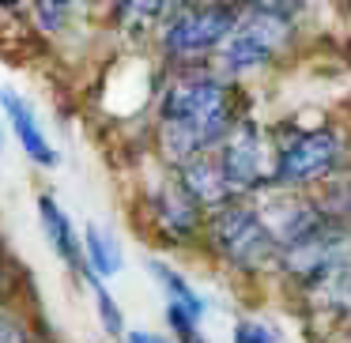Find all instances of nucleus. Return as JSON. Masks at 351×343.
<instances>
[{
    "mask_svg": "<svg viewBox=\"0 0 351 343\" xmlns=\"http://www.w3.org/2000/svg\"><path fill=\"white\" fill-rule=\"evenodd\" d=\"M306 305L321 317H328L332 325H348L351 328V264L328 272L325 279H317L313 287L302 290Z\"/></svg>",
    "mask_w": 351,
    "mask_h": 343,
    "instance_id": "obj_11",
    "label": "nucleus"
},
{
    "mask_svg": "<svg viewBox=\"0 0 351 343\" xmlns=\"http://www.w3.org/2000/svg\"><path fill=\"white\" fill-rule=\"evenodd\" d=\"M215 155H219V166H223V174H227L238 200L261 196V192L272 189L276 144L265 132V125L253 121L250 114H242V121L227 132V140L215 147Z\"/></svg>",
    "mask_w": 351,
    "mask_h": 343,
    "instance_id": "obj_6",
    "label": "nucleus"
},
{
    "mask_svg": "<svg viewBox=\"0 0 351 343\" xmlns=\"http://www.w3.org/2000/svg\"><path fill=\"white\" fill-rule=\"evenodd\" d=\"M276 162H272V189L306 192L351 166V140L336 125H313V129L276 132Z\"/></svg>",
    "mask_w": 351,
    "mask_h": 343,
    "instance_id": "obj_4",
    "label": "nucleus"
},
{
    "mask_svg": "<svg viewBox=\"0 0 351 343\" xmlns=\"http://www.w3.org/2000/svg\"><path fill=\"white\" fill-rule=\"evenodd\" d=\"M0 343H31V332H27L16 317L0 313Z\"/></svg>",
    "mask_w": 351,
    "mask_h": 343,
    "instance_id": "obj_21",
    "label": "nucleus"
},
{
    "mask_svg": "<svg viewBox=\"0 0 351 343\" xmlns=\"http://www.w3.org/2000/svg\"><path fill=\"white\" fill-rule=\"evenodd\" d=\"M242 0H197L178 8L167 23L155 31L159 38V53L174 68H200V64H215L219 49L234 34L238 19H242Z\"/></svg>",
    "mask_w": 351,
    "mask_h": 343,
    "instance_id": "obj_3",
    "label": "nucleus"
},
{
    "mask_svg": "<svg viewBox=\"0 0 351 343\" xmlns=\"http://www.w3.org/2000/svg\"><path fill=\"white\" fill-rule=\"evenodd\" d=\"M147 215H152L155 234H159L167 245L204 242L208 207L185 189V181L178 177V170H170V174L147 192Z\"/></svg>",
    "mask_w": 351,
    "mask_h": 343,
    "instance_id": "obj_7",
    "label": "nucleus"
},
{
    "mask_svg": "<svg viewBox=\"0 0 351 343\" xmlns=\"http://www.w3.org/2000/svg\"><path fill=\"white\" fill-rule=\"evenodd\" d=\"M204 242L234 275L261 279V275L280 272V242H276V230L268 227L257 196L208 212Z\"/></svg>",
    "mask_w": 351,
    "mask_h": 343,
    "instance_id": "obj_2",
    "label": "nucleus"
},
{
    "mask_svg": "<svg viewBox=\"0 0 351 343\" xmlns=\"http://www.w3.org/2000/svg\"><path fill=\"white\" fill-rule=\"evenodd\" d=\"M147 275L155 279V287H159V294L167 298V305H178V309L193 313L197 320H204V317H208V298L200 294V290L189 283V275L178 272V268L170 264V260L152 257V260H147Z\"/></svg>",
    "mask_w": 351,
    "mask_h": 343,
    "instance_id": "obj_12",
    "label": "nucleus"
},
{
    "mask_svg": "<svg viewBox=\"0 0 351 343\" xmlns=\"http://www.w3.org/2000/svg\"><path fill=\"white\" fill-rule=\"evenodd\" d=\"M0 147H4V132H0Z\"/></svg>",
    "mask_w": 351,
    "mask_h": 343,
    "instance_id": "obj_25",
    "label": "nucleus"
},
{
    "mask_svg": "<svg viewBox=\"0 0 351 343\" xmlns=\"http://www.w3.org/2000/svg\"><path fill=\"white\" fill-rule=\"evenodd\" d=\"M121 343H178L174 335H159V332H147V328H129Z\"/></svg>",
    "mask_w": 351,
    "mask_h": 343,
    "instance_id": "obj_22",
    "label": "nucleus"
},
{
    "mask_svg": "<svg viewBox=\"0 0 351 343\" xmlns=\"http://www.w3.org/2000/svg\"><path fill=\"white\" fill-rule=\"evenodd\" d=\"M306 192H310V200L317 204L321 215L351 227V166H343L340 174H332L328 181H321L317 189H306Z\"/></svg>",
    "mask_w": 351,
    "mask_h": 343,
    "instance_id": "obj_15",
    "label": "nucleus"
},
{
    "mask_svg": "<svg viewBox=\"0 0 351 343\" xmlns=\"http://www.w3.org/2000/svg\"><path fill=\"white\" fill-rule=\"evenodd\" d=\"M230 343H287L283 332L265 317H238L230 325Z\"/></svg>",
    "mask_w": 351,
    "mask_h": 343,
    "instance_id": "obj_17",
    "label": "nucleus"
},
{
    "mask_svg": "<svg viewBox=\"0 0 351 343\" xmlns=\"http://www.w3.org/2000/svg\"><path fill=\"white\" fill-rule=\"evenodd\" d=\"M84 257H87V272H95L99 279H114L125 268L121 242L106 227H99V223H87L84 227Z\"/></svg>",
    "mask_w": 351,
    "mask_h": 343,
    "instance_id": "obj_14",
    "label": "nucleus"
},
{
    "mask_svg": "<svg viewBox=\"0 0 351 343\" xmlns=\"http://www.w3.org/2000/svg\"><path fill=\"white\" fill-rule=\"evenodd\" d=\"M167 328H170V335H174L178 343H208V335H204V320H197L193 313H185V309H178V305H167Z\"/></svg>",
    "mask_w": 351,
    "mask_h": 343,
    "instance_id": "obj_18",
    "label": "nucleus"
},
{
    "mask_svg": "<svg viewBox=\"0 0 351 343\" xmlns=\"http://www.w3.org/2000/svg\"><path fill=\"white\" fill-rule=\"evenodd\" d=\"M64 16H69V8H61V4H53V0H34V19H38L42 31L57 34L64 27Z\"/></svg>",
    "mask_w": 351,
    "mask_h": 343,
    "instance_id": "obj_19",
    "label": "nucleus"
},
{
    "mask_svg": "<svg viewBox=\"0 0 351 343\" xmlns=\"http://www.w3.org/2000/svg\"><path fill=\"white\" fill-rule=\"evenodd\" d=\"M84 283L91 287V294H95V313H99L102 332L114 335V340H125V332H129V328H125V313H121V305H117V298L110 294L106 279H99L95 272H87Z\"/></svg>",
    "mask_w": 351,
    "mask_h": 343,
    "instance_id": "obj_16",
    "label": "nucleus"
},
{
    "mask_svg": "<svg viewBox=\"0 0 351 343\" xmlns=\"http://www.w3.org/2000/svg\"><path fill=\"white\" fill-rule=\"evenodd\" d=\"M291 42H295V19L242 8L234 34H230L227 46L215 57V68L227 79H250L257 72H265L268 64L280 61V53H287Z\"/></svg>",
    "mask_w": 351,
    "mask_h": 343,
    "instance_id": "obj_5",
    "label": "nucleus"
},
{
    "mask_svg": "<svg viewBox=\"0 0 351 343\" xmlns=\"http://www.w3.org/2000/svg\"><path fill=\"white\" fill-rule=\"evenodd\" d=\"M53 4H61V8H72V4H80V0H53Z\"/></svg>",
    "mask_w": 351,
    "mask_h": 343,
    "instance_id": "obj_24",
    "label": "nucleus"
},
{
    "mask_svg": "<svg viewBox=\"0 0 351 343\" xmlns=\"http://www.w3.org/2000/svg\"><path fill=\"white\" fill-rule=\"evenodd\" d=\"M174 170H178V177L185 181V189H189L208 212H219V207H227V204L238 200L234 189H230V181H227V174H223L219 155L215 151L197 155V159H189L185 166H174Z\"/></svg>",
    "mask_w": 351,
    "mask_h": 343,
    "instance_id": "obj_10",
    "label": "nucleus"
},
{
    "mask_svg": "<svg viewBox=\"0 0 351 343\" xmlns=\"http://www.w3.org/2000/svg\"><path fill=\"white\" fill-rule=\"evenodd\" d=\"M242 4L257 12H272V16H283V19H295L310 0H242Z\"/></svg>",
    "mask_w": 351,
    "mask_h": 343,
    "instance_id": "obj_20",
    "label": "nucleus"
},
{
    "mask_svg": "<svg viewBox=\"0 0 351 343\" xmlns=\"http://www.w3.org/2000/svg\"><path fill=\"white\" fill-rule=\"evenodd\" d=\"M0 110H4V117H8V125H12V132H16L19 147H23V155L34 162V166L53 170L57 162H61L57 147L49 144V136L42 132L34 106H31V102H27L23 94L16 91V87H4V91H0Z\"/></svg>",
    "mask_w": 351,
    "mask_h": 343,
    "instance_id": "obj_8",
    "label": "nucleus"
},
{
    "mask_svg": "<svg viewBox=\"0 0 351 343\" xmlns=\"http://www.w3.org/2000/svg\"><path fill=\"white\" fill-rule=\"evenodd\" d=\"M0 8H8V12H12V8H19V0H0Z\"/></svg>",
    "mask_w": 351,
    "mask_h": 343,
    "instance_id": "obj_23",
    "label": "nucleus"
},
{
    "mask_svg": "<svg viewBox=\"0 0 351 343\" xmlns=\"http://www.w3.org/2000/svg\"><path fill=\"white\" fill-rule=\"evenodd\" d=\"M185 0H114V23L129 34L140 31H159Z\"/></svg>",
    "mask_w": 351,
    "mask_h": 343,
    "instance_id": "obj_13",
    "label": "nucleus"
},
{
    "mask_svg": "<svg viewBox=\"0 0 351 343\" xmlns=\"http://www.w3.org/2000/svg\"><path fill=\"white\" fill-rule=\"evenodd\" d=\"M242 121L238 79H227L215 64L174 68L162 84L155 136L170 166H185L197 155H208L227 140V132Z\"/></svg>",
    "mask_w": 351,
    "mask_h": 343,
    "instance_id": "obj_1",
    "label": "nucleus"
},
{
    "mask_svg": "<svg viewBox=\"0 0 351 343\" xmlns=\"http://www.w3.org/2000/svg\"><path fill=\"white\" fill-rule=\"evenodd\" d=\"M38 223L42 230H46V242L49 249L61 257V264L69 268V272H76L80 279L87 275V257H84V234H76V227H72L69 212H64L61 204H57L49 192H42L38 196Z\"/></svg>",
    "mask_w": 351,
    "mask_h": 343,
    "instance_id": "obj_9",
    "label": "nucleus"
}]
</instances>
